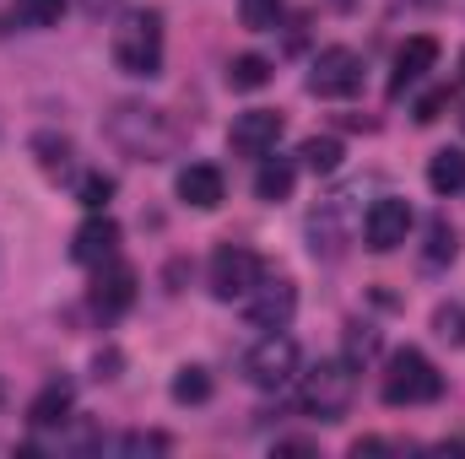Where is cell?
I'll return each mask as SVG.
<instances>
[{
  "label": "cell",
  "mask_w": 465,
  "mask_h": 459,
  "mask_svg": "<svg viewBox=\"0 0 465 459\" xmlns=\"http://www.w3.org/2000/svg\"><path fill=\"white\" fill-rule=\"evenodd\" d=\"M109 54L135 82L163 76V16L157 11H124L114 22V33H109Z\"/></svg>",
  "instance_id": "cell-1"
},
{
  "label": "cell",
  "mask_w": 465,
  "mask_h": 459,
  "mask_svg": "<svg viewBox=\"0 0 465 459\" xmlns=\"http://www.w3.org/2000/svg\"><path fill=\"white\" fill-rule=\"evenodd\" d=\"M357 400V362L351 356H325L303 373V389H298V405L314 416V422H341L347 405Z\"/></svg>",
  "instance_id": "cell-2"
},
{
  "label": "cell",
  "mask_w": 465,
  "mask_h": 459,
  "mask_svg": "<svg viewBox=\"0 0 465 459\" xmlns=\"http://www.w3.org/2000/svg\"><path fill=\"white\" fill-rule=\"evenodd\" d=\"M109 141L124 157H135V162H163L173 135H168L163 109H152V103H119L114 114H109Z\"/></svg>",
  "instance_id": "cell-3"
},
{
  "label": "cell",
  "mask_w": 465,
  "mask_h": 459,
  "mask_svg": "<svg viewBox=\"0 0 465 459\" xmlns=\"http://www.w3.org/2000/svg\"><path fill=\"white\" fill-rule=\"evenodd\" d=\"M379 395H384V405H433V400H444V373L417 346H401L384 367Z\"/></svg>",
  "instance_id": "cell-4"
},
{
  "label": "cell",
  "mask_w": 465,
  "mask_h": 459,
  "mask_svg": "<svg viewBox=\"0 0 465 459\" xmlns=\"http://www.w3.org/2000/svg\"><path fill=\"white\" fill-rule=\"evenodd\" d=\"M357 228H362V190H341V195L320 200V211L309 217V249H314V259H336Z\"/></svg>",
  "instance_id": "cell-5"
},
{
  "label": "cell",
  "mask_w": 465,
  "mask_h": 459,
  "mask_svg": "<svg viewBox=\"0 0 465 459\" xmlns=\"http://www.w3.org/2000/svg\"><path fill=\"white\" fill-rule=\"evenodd\" d=\"M243 378L254 384V389H287L292 378H298V341L292 336H282V330H265L260 341L243 351Z\"/></svg>",
  "instance_id": "cell-6"
},
{
  "label": "cell",
  "mask_w": 465,
  "mask_h": 459,
  "mask_svg": "<svg viewBox=\"0 0 465 459\" xmlns=\"http://www.w3.org/2000/svg\"><path fill=\"white\" fill-rule=\"evenodd\" d=\"M206 281H212V298H223V303H243V298L265 281V265H260L254 249H243V243H223V249L212 254V265H206Z\"/></svg>",
  "instance_id": "cell-7"
},
{
  "label": "cell",
  "mask_w": 465,
  "mask_h": 459,
  "mask_svg": "<svg viewBox=\"0 0 465 459\" xmlns=\"http://www.w3.org/2000/svg\"><path fill=\"white\" fill-rule=\"evenodd\" d=\"M303 87H309L314 98H351V93L362 87V54H357V49H341V44L320 49Z\"/></svg>",
  "instance_id": "cell-8"
},
{
  "label": "cell",
  "mask_w": 465,
  "mask_h": 459,
  "mask_svg": "<svg viewBox=\"0 0 465 459\" xmlns=\"http://www.w3.org/2000/svg\"><path fill=\"white\" fill-rule=\"evenodd\" d=\"M411 222H417L411 200H401V195H379V200L362 211V243H368L373 254H390V249L406 243Z\"/></svg>",
  "instance_id": "cell-9"
},
{
  "label": "cell",
  "mask_w": 465,
  "mask_h": 459,
  "mask_svg": "<svg viewBox=\"0 0 465 459\" xmlns=\"http://www.w3.org/2000/svg\"><path fill=\"white\" fill-rule=\"evenodd\" d=\"M298 314V287L292 281H260L249 298H243V319L254 330H287Z\"/></svg>",
  "instance_id": "cell-10"
},
{
  "label": "cell",
  "mask_w": 465,
  "mask_h": 459,
  "mask_svg": "<svg viewBox=\"0 0 465 459\" xmlns=\"http://www.w3.org/2000/svg\"><path fill=\"white\" fill-rule=\"evenodd\" d=\"M282 130H287L282 109H249V114H238L228 124V146L238 157H265V151H276Z\"/></svg>",
  "instance_id": "cell-11"
},
{
  "label": "cell",
  "mask_w": 465,
  "mask_h": 459,
  "mask_svg": "<svg viewBox=\"0 0 465 459\" xmlns=\"http://www.w3.org/2000/svg\"><path fill=\"white\" fill-rule=\"evenodd\" d=\"M130 303H135V265H124L114 254V259H104L98 276H93V308H98L104 319H119Z\"/></svg>",
  "instance_id": "cell-12"
},
{
  "label": "cell",
  "mask_w": 465,
  "mask_h": 459,
  "mask_svg": "<svg viewBox=\"0 0 465 459\" xmlns=\"http://www.w3.org/2000/svg\"><path fill=\"white\" fill-rule=\"evenodd\" d=\"M114 254H119V222H114V217L93 211L82 228L71 232V259H76V265L98 270V265H104V259H114Z\"/></svg>",
  "instance_id": "cell-13"
},
{
  "label": "cell",
  "mask_w": 465,
  "mask_h": 459,
  "mask_svg": "<svg viewBox=\"0 0 465 459\" xmlns=\"http://www.w3.org/2000/svg\"><path fill=\"white\" fill-rule=\"evenodd\" d=\"M439 65V38L433 33H411L401 49H395V71H390V93H406L411 82H422L428 71Z\"/></svg>",
  "instance_id": "cell-14"
},
{
  "label": "cell",
  "mask_w": 465,
  "mask_h": 459,
  "mask_svg": "<svg viewBox=\"0 0 465 459\" xmlns=\"http://www.w3.org/2000/svg\"><path fill=\"white\" fill-rule=\"evenodd\" d=\"M179 200L184 206H195V211H217L223 206V195H228V184H223V168H212V162H190V168H179Z\"/></svg>",
  "instance_id": "cell-15"
},
{
  "label": "cell",
  "mask_w": 465,
  "mask_h": 459,
  "mask_svg": "<svg viewBox=\"0 0 465 459\" xmlns=\"http://www.w3.org/2000/svg\"><path fill=\"white\" fill-rule=\"evenodd\" d=\"M71 405H76V384H71V378H49V384L33 395L27 422H33V427H65V422H71Z\"/></svg>",
  "instance_id": "cell-16"
},
{
  "label": "cell",
  "mask_w": 465,
  "mask_h": 459,
  "mask_svg": "<svg viewBox=\"0 0 465 459\" xmlns=\"http://www.w3.org/2000/svg\"><path fill=\"white\" fill-rule=\"evenodd\" d=\"M292 184H298V162H292V157H265V162H260V173H254V195H260L265 206L287 200V195H292Z\"/></svg>",
  "instance_id": "cell-17"
},
{
  "label": "cell",
  "mask_w": 465,
  "mask_h": 459,
  "mask_svg": "<svg viewBox=\"0 0 465 459\" xmlns=\"http://www.w3.org/2000/svg\"><path fill=\"white\" fill-rule=\"evenodd\" d=\"M428 190H433V195H460L465 190V151L460 146L433 151V162H428Z\"/></svg>",
  "instance_id": "cell-18"
},
{
  "label": "cell",
  "mask_w": 465,
  "mask_h": 459,
  "mask_svg": "<svg viewBox=\"0 0 465 459\" xmlns=\"http://www.w3.org/2000/svg\"><path fill=\"white\" fill-rule=\"evenodd\" d=\"M298 162H303L309 173H336V168L347 162V146H341V135H309V141L298 146Z\"/></svg>",
  "instance_id": "cell-19"
},
{
  "label": "cell",
  "mask_w": 465,
  "mask_h": 459,
  "mask_svg": "<svg viewBox=\"0 0 465 459\" xmlns=\"http://www.w3.org/2000/svg\"><path fill=\"white\" fill-rule=\"evenodd\" d=\"M271 60L265 54H232V65H228V87L232 93H260L265 82H271Z\"/></svg>",
  "instance_id": "cell-20"
},
{
  "label": "cell",
  "mask_w": 465,
  "mask_h": 459,
  "mask_svg": "<svg viewBox=\"0 0 465 459\" xmlns=\"http://www.w3.org/2000/svg\"><path fill=\"white\" fill-rule=\"evenodd\" d=\"M168 395H173L179 405H206V400H212V373H206V367H195V362H184V367L173 373Z\"/></svg>",
  "instance_id": "cell-21"
},
{
  "label": "cell",
  "mask_w": 465,
  "mask_h": 459,
  "mask_svg": "<svg viewBox=\"0 0 465 459\" xmlns=\"http://www.w3.org/2000/svg\"><path fill=\"white\" fill-rule=\"evenodd\" d=\"M455 254H460V232L450 228L444 217L428 228V249H422V265L428 270H444V265H455Z\"/></svg>",
  "instance_id": "cell-22"
},
{
  "label": "cell",
  "mask_w": 465,
  "mask_h": 459,
  "mask_svg": "<svg viewBox=\"0 0 465 459\" xmlns=\"http://www.w3.org/2000/svg\"><path fill=\"white\" fill-rule=\"evenodd\" d=\"M65 5L71 0H16V22H27V27H60Z\"/></svg>",
  "instance_id": "cell-23"
},
{
  "label": "cell",
  "mask_w": 465,
  "mask_h": 459,
  "mask_svg": "<svg viewBox=\"0 0 465 459\" xmlns=\"http://www.w3.org/2000/svg\"><path fill=\"white\" fill-rule=\"evenodd\" d=\"M33 151H38V168H44V173H65V168H71V141H65V135H38Z\"/></svg>",
  "instance_id": "cell-24"
},
{
  "label": "cell",
  "mask_w": 465,
  "mask_h": 459,
  "mask_svg": "<svg viewBox=\"0 0 465 459\" xmlns=\"http://www.w3.org/2000/svg\"><path fill=\"white\" fill-rule=\"evenodd\" d=\"M433 336L450 346H465V308L460 303H444V308H433Z\"/></svg>",
  "instance_id": "cell-25"
},
{
  "label": "cell",
  "mask_w": 465,
  "mask_h": 459,
  "mask_svg": "<svg viewBox=\"0 0 465 459\" xmlns=\"http://www.w3.org/2000/svg\"><path fill=\"white\" fill-rule=\"evenodd\" d=\"M76 200H82L87 211H104V206L114 200V179H109V173H87L82 190H76Z\"/></svg>",
  "instance_id": "cell-26"
},
{
  "label": "cell",
  "mask_w": 465,
  "mask_h": 459,
  "mask_svg": "<svg viewBox=\"0 0 465 459\" xmlns=\"http://www.w3.org/2000/svg\"><path fill=\"white\" fill-rule=\"evenodd\" d=\"M238 16H243V27L265 33V27H276V16H282V0H238Z\"/></svg>",
  "instance_id": "cell-27"
},
{
  "label": "cell",
  "mask_w": 465,
  "mask_h": 459,
  "mask_svg": "<svg viewBox=\"0 0 465 459\" xmlns=\"http://www.w3.org/2000/svg\"><path fill=\"white\" fill-rule=\"evenodd\" d=\"M373 351H379V336H373L368 325H351V336H347V356H351V362H368Z\"/></svg>",
  "instance_id": "cell-28"
},
{
  "label": "cell",
  "mask_w": 465,
  "mask_h": 459,
  "mask_svg": "<svg viewBox=\"0 0 465 459\" xmlns=\"http://www.w3.org/2000/svg\"><path fill=\"white\" fill-rule=\"evenodd\" d=\"M114 449H124V454H146V449H168V438H163V433H130V438H119Z\"/></svg>",
  "instance_id": "cell-29"
},
{
  "label": "cell",
  "mask_w": 465,
  "mask_h": 459,
  "mask_svg": "<svg viewBox=\"0 0 465 459\" xmlns=\"http://www.w3.org/2000/svg\"><path fill=\"white\" fill-rule=\"evenodd\" d=\"M444 109H450V93H428V98L417 103V124H433Z\"/></svg>",
  "instance_id": "cell-30"
},
{
  "label": "cell",
  "mask_w": 465,
  "mask_h": 459,
  "mask_svg": "<svg viewBox=\"0 0 465 459\" xmlns=\"http://www.w3.org/2000/svg\"><path fill=\"white\" fill-rule=\"evenodd\" d=\"M93 367H98V378H114V373H119V351H114V346H109V351H98V362H93Z\"/></svg>",
  "instance_id": "cell-31"
},
{
  "label": "cell",
  "mask_w": 465,
  "mask_h": 459,
  "mask_svg": "<svg viewBox=\"0 0 465 459\" xmlns=\"http://www.w3.org/2000/svg\"><path fill=\"white\" fill-rule=\"evenodd\" d=\"M82 5H87V11H93V16H104V11H109V5H114V0H82Z\"/></svg>",
  "instance_id": "cell-32"
},
{
  "label": "cell",
  "mask_w": 465,
  "mask_h": 459,
  "mask_svg": "<svg viewBox=\"0 0 465 459\" xmlns=\"http://www.w3.org/2000/svg\"><path fill=\"white\" fill-rule=\"evenodd\" d=\"M0 405H5V384H0Z\"/></svg>",
  "instance_id": "cell-33"
},
{
  "label": "cell",
  "mask_w": 465,
  "mask_h": 459,
  "mask_svg": "<svg viewBox=\"0 0 465 459\" xmlns=\"http://www.w3.org/2000/svg\"><path fill=\"white\" fill-rule=\"evenodd\" d=\"M460 76H465V54H460Z\"/></svg>",
  "instance_id": "cell-34"
},
{
  "label": "cell",
  "mask_w": 465,
  "mask_h": 459,
  "mask_svg": "<svg viewBox=\"0 0 465 459\" xmlns=\"http://www.w3.org/2000/svg\"><path fill=\"white\" fill-rule=\"evenodd\" d=\"M460 130H465V114H460Z\"/></svg>",
  "instance_id": "cell-35"
}]
</instances>
